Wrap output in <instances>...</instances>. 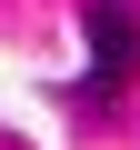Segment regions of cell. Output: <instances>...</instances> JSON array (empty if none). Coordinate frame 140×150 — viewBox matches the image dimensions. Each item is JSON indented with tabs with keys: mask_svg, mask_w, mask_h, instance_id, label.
<instances>
[{
	"mask_svg": "<svg viewBox=\"0 0 140 150\" xmlns=\"http://www.w3.org/2000/svg\"><path fill=\"white\" fill-rule=\"evenodd\" d=\"M80 30H90V100H110L140 70V10H130V0H90Z\"/></svg>",
	"mask_w": 140,
	"mask_h": 150,
	"instance_id": "6da1fadb",
	"label": "cell"
}]
</instances>
